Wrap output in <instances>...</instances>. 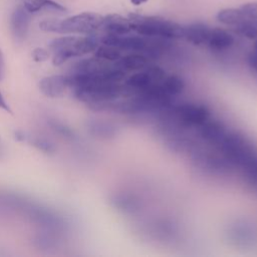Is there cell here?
<instances>
[{"label": "cell", "mask_w": 257, "mask_h": 257, "mask_svg": "<svg viewBox=\"0 0 257 257\" xmlns=\"http://www.w3.org/2000/svg\"><path fill=\"white\" fill-rule=\"evenodd\" d=\"M103 16L94 12H82L64 19H46L39 23L45 32L60 34H93L101 27Z\"/></svg>", "instance_id": "cell-1"}, {"label": "cell", "mask_w": 257, "mask_h": 257, "mask_svg": "<svg viewBox=\"0 0 257 257\" xmlns=\"http://www.w3.org/2000/svg\"><path fill=\"white\" fill-rule=\"evenodd\" d=\"M99 45V39L93 34L85 36H62L49 43V49L54 53L52 63L61 65L72 57L82 56L93 52Z\"/></svg>", "instance_id": "cell-2"}, {"label": "cell", "mask_w": 257, "mask_h": 257, "mask_svg": "<svg viewBox=\"0 0 257 257\" xmlns=\"http://www.w3.org/2000/svg\"><path fill=\"white\" fill-rule=\"evenodd\" d=\"M132 29L146 37L178 39L184 36V27L179 23L159 16L130 14Z\"/></svg>", "instance_id": "cell-3"}, {"label": "cell", "mask_w": 257, "mask_h": 257, "mask_svg": "<svg viewBox=\"0 0 257 257\" xmlns=\"http://www.w3.org/2000/svg\"><path fill=\"white\" fill-rule=\"evenodd\" d=\"M168 112L178 123L186 128H197L211 117L209 108L196 102H183L176 105L173 103L168 108Z\"/></svg>", "instance_id": "cell-4"}, {"label": "cell", "mask_w": 257, "mask_h": 257, "mask_svg": "<svg viewBox=\"0 0 257 257\" xmlns=\"http://www.w3.org/2000/svg\"><path fill=\"white\" fill-rule=\"evenodd\" d=\"M192 161L194 166L209 175L222 176L226 175L232 169V164L218 151L213 152L210 150L198 147L192 154Z\"/></svg>", "instance_id": "cell-5"}, {"label": "cell", "mask_w": 257, "mask_h": 257, "mask_svg": "<svg viewBox=\"0 0 257 257\" xmlns=\"http://www.w3.org/2000/svg\"><path fill=\"white\" fill-rule=\"evenodd\" d=\"M166 76L165 71L156 65H148L146 68L136 71L135 73L126 76L123 80L124 96H131L145 89L160 83Z\"/></svg>", "instance_id": "cell-6"}, {"label": "cell", "mask_w": 257, "mask_h": 257, "mask_svg": "<svg viewBox=\"0 0 257 257\" xmlns=\"http://www.w3.org/2000/svg\"><path fill=\"white\" fill-rule=\"evenodd\" d=\"M68 87V77L64 75L45 76L39 82V90L49 98L62 96Z\"/></svg>", "instance_id": "cell-7"}, {"label": "cell", "mask_w": 257, "mask_h": 257, "mask_svg": "<svg viewBox=\"0 0 257 257\" xmlns=\"http://www.w3.org/2000/svg\"><path fill=\"white\" fill-rule=\"evenodd\" d=\"M30 23V13L22 7H17L10 18V28L15 40L23 41L28 33Z\"/></svg>", "instance_id": "cell-8"}, {"label": "cell", "mask_w": 257, "mask_h": 257, "mask_svg": "<svg viewBox=\"0 0 257 257\" xmlns=\"http://www.w3.org/2000/svg\"><path fill=\"white\" fill-rule=\"evenodd\" d=\"M100 28L106 34L115 35L128 34L133 30L131 20L115 13L103 16Z\"/></svg>", "instance_id": "cell-9"}, {"label": "cell", "mask_w": 257, "mask_h": 257, "mask_svg": "<svg viewBox=\"0 0 257 257\" xmlns=\"http://www.w3.org/2000/svg\"><path fill=\"white\" fill-rule=\"evenodd\" d=\"M198 128L201 139L213 147L218 144V142L227 132V127L222 122L211 119V117Z\"/></svg>", "instance_id": "cell-10"}, {"label": "cell", "mask_w": 257, "mask_h": 257, "mask_svg": "<svg viewBox=\"0 0 257 257\" xmlns=\"http://www.w3.org/2000/svg\"><path fill=\"white\" fill-rule=\"evenodd\" d=\"M115 63L126 73L136 72L150 65V58L145 53L132 51L125 55H121Z\"/></svg>", "instance_id": "cell-11"}, {"label": "cell", "mask_w": 257, "mask_h": 257, "mask_svg": "<svg viewBox=\"0 0 257 257\" xmlns=\"http://www.w3.org/2000/svg\"><path fill=\"white\" fill-rule=\"evenodd\" d=\"M211 28L201 22L192 23L184 27V36L189 42L194 45L207 44Z\"/></svg>", "instance_id": "cell-12"}, {"label": "cell", "mask_w": 257, "mask_h": 257, "mask_svg": "<svg viewBox=\"0 0 257 257\" xmlns=\"http://www.w3.org/2000/svg\"><path fill=\"white\" fill-rule=\"evenodd\" d=\"M87 131L90 135L99 139H111L117 135V126L106 120L90 119L86 123Z\"/></svg>", "instance_id": "cell-13"}, {"label": "cell", "mask_w": 257, "mask_h": 257, "mask_svg": "<svg viewBox=\"0 0 257 257\" xmlns=\"http://www.w3.org/2000/svg\"><path fill=\"white\" fill-rule=\"evenodd\" d=\"M234 43V37L227 30L222 28L211 29L207 45L214 50H224L231 47Z\"/></svg>", "instance_id": "cell-14"}, {"label": "cell", "mask_w": 257, "mask_h": 257, "mask_svg": "<svg viewBox=\"0 0 257 257\" xmlns=\"http://www.w3.org/2000/svg\"><path fill=\"white\" fill-rule=\"evenodd\" d=\"M23 6L29 13L42 10L53 12H64L66 8L53 0H23Z\"/></svg>", "instance_id": "cell-15"}, {"label": "cell", "mask_w": 257, "mask_h": 257, "mask_svg": "<svg viewBox=\"0 0 257 257\" xmlns=\"http://www.w3.org/2000/svg\"><path fill=\"white\" fill-rule=\"evenodd\" d=\"M217 19L219 22L229 25V26H237L239 23H241L243 20L246 19V16L244 15L243 11L239 8H226L222 9L217 14Z\"/></svg>", "instance_id": "cell-16"}, {"label": "cell", "mask_w": 257, "mask_h": 257, "mask_svg": "<svg viewBox=\"0 0 257 257\" xmlns=\"http://www.w3.org/2000/svg\"><path fill=\"white\" fill-rule=\"evenodd\" d=\"M160 84L162 88L165 90V92L172 97H175L178 94H180L185 88L184 80L179 75H176V74H170V75L166 74V76L160 82Z\"/></svg>", "instance_id": "cell-17"}, {"label": "cell", "mask_w": 257, "mask_h": 257, "mask_svg": "<svg viewBox=\"0 0 257 257\" xmlns=\"http://www.w3.org/2000/svg\"><path fill=\"white\" fill-rule=\"evenodd\" d=\"M228 234L230 238L237 244H246L250 242L253 238L252 229L244 223L235 224Z\"/></svg>", "instance_id": "cell-18"}, {"label": "cell", "mask_w": 257, "mask_h": 257, "mask_svg": "<svg viewBox=\"0 0 257 257\" xmlns=\"http://www.w3.org/2000/svg\"><path fill=\"white\" fill-rule=\"evenodd\" d=\"M112 204L122 212H134L140 207L139 200L130 194H118L113 197Z\"/></svg>", "instance_id": "cell-19"}, {"label": "cell", "mask_w": 257, "mask_h": 257, "mask_svg": "<svg viewBox=\"0 0 257 257\" xmlns=\"http://www.w3.org/2000/svg\"><path fill=\"white\" fill-rule=\"evenodd\" d=\"M239 169L242 171L246 182L249 185L257 188V152L252 157H250Z\"/></svg>", "instance_id": "cell-20"}, {"label": "cell", "mask_w": 257, "mask_h": 257, "mask_svg": "<svg viewBox=\"0 0 257 257\" xmlns=\"http://www.w3.org/2000/svg\"><path fill=\"white\" fill-rule=\"evenodd\" d=\"M93 53L95 57H98L108 62H116L122 55L121 50H119L118 48L111 45L102 44V43L101 45H98L96 47Z\"/></svg>", "instance_id": "cell-21"}, {"label": "cell", "mask_w": 257, "mask_h": 257, "mask_svg": "<svg viewBox=\"0 0 257 257\" xmlns=\"http://www.w3.org/2000/svg\"><path fill=\"white\" fill-rule=\"evenodd\" d=\"M235 30L238 34L246 38L257 40V21L246 18L235 26Z\"/></svg>", "instance_id": "cell-22"}, {"label": "cell", "mask_w": 257, "mask_h": 257, "mask_svg": "<svg viewBox=\"0 0 257 257\" xmlns=\"http://www.w3.org/2000/svg\"><path fill=\"white\" fill-rule=\"evenodd\" d=\"M27 140H29V143L33 147L45 154H53L55 152V147L53 143L43 137H28Z\"/></svg>", "instance_id": "cell-23"}, {"label": "cell", "mask_w": 257, "mask_h": 257, "mask_svg": "<svg viewBox=\"0 0 257 257\" xmlns=\"http://www.w3.org/2000/svg\"><path fill=\"white\" fill-rule=\"evenodd\" d=\"M48 123H49L50 127H51L55 133H57L58 135H60V136H62V137H65V138H69V139L73 138V136H74L73 131H72L69 126H67L66 124H64L63 122L53 119V120H49Z\"/></svg>", "instance_id": "cell-24"}, {"label": "cell", "mask_w": 257, "mask_h": 257, "mask_svg": "<svg viewBox=\"0 0 257 257\" xmlns=\"http://www.w3.org/2000/svg\"><path fill=\"white\" fill-rule=\"evenodd\" d=\"M246 18L257 21V3H246L240 8Z\"/></svg>", "instance_id": "cell-25"}, {"label": "cell", "mask_w": 257, "mask_h": 257, "mask_svg": "<svg viewBox=\"0 0 257 257\" xmlns=\"http://www.w3.org/2000/svg\"><path fill=\"white\" fill-rule=\"evenodd\" d=\"M31 56H32V58L35 62H43V61L48 59L49 52L44 48L37 47V48L33 49L32 53H31Z\"/></svg>", "instance_id": "cell-26"}, {"label": "cell", "mask_w": 257, "mask_h": 257, "mask_svg": "<svg viewBox=\"0 0 257 257\" xmlns=\"http://www.w3.org/2000/svg\"><path fill=\"white\" fill-rule=\"evenodd\" d=\"M248 62H249V65H250L255 71H257V50L254 49V50L249 54Z\"/></svg>", "instance_id": "cell-27"}, {"label": "cell", "mask_w": 257, "mask_h": 257, "mask_svg": "<svg viewBox=\"0 0 257 257\" xmlns=\"http://www.w3.org/2000/svg\"><path fill=\"white\" fill-rule=\"evenodd\" d=\"M0 108H2L3 110H5V111H7V112H11V108H10V106L8 105V103L6 102L5 98L3 97L1 91H0Z\"/></svg>", "instance_id": "cell-28"}, {"label": "cell", "mask_w": 257, "mask_h": 257, "mask_svg": "<svg viewBox=\"0 0 257 257\" xmlns=\"http://www.w3.org/2000/svg\"><path fill=\"white\" fill-rule=\"evenodd\" d=\"M14 136H15V139L17 141H20V142H23V141H27V138L28 136L26 135V133H24L23 131H16L14 133Z\"/></svg>", "instance_id": "cell-29"}, {"label": "cell", "mask_w": 257, "mask_h": 257, "mask_svg": "<svg viewBox=\"0 0 257 257\" xmlns=\"http://www.w3.org/2000/svg\"><path fill=\"white\" fill-rule=\"evenodd\" d=\"M4 57H3V53L2 50L0 49V81L3 79L4 77V71H5V65H4Z\"/></svg>", "instance_id": "cell-30"}, {"label": "cell", "mask_w": 257, "mask_h": 257, "mask_svg": "<svg viewBox=\"0 0 257 257\" xmlns=\"http://www.w3.org/2000/svg\"><path fill=\"white\" fill-rule=\"evenodd\" d=\"M147 1L148 0H131L132 4H134V5H141V4H143V3L147 2Z\"/></svg>", "instance_id": "cell-31"}, {"label": "cell", "mask_w": 257, "mask_h": 257, "mask_svg": "<svg viewBox=\"0 0 257 257\" xmlns=\"http://www.w3.org/2000/svg\"><path fill=\"white\" fill-rule=\"evenodd\" d=\"M1 154H2V150L0 149V157H1Z\"/></svg>", "instance_id": "cell-32"}]
</instances>
